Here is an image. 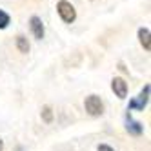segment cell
I'll use <instances>...</instances> for the list:
<instances>
[{
    "label": "cell",
    "mask_w": 151,
    "mask_h": 151,
    "mask_svg": "<svg viewBox=\"0 0 151 151\" xmlns=\"http://www.w3.org/2000/svg\"><path fill=\"white\" fill-rule=\"evenodd\" d=\"M29 29H31V33H33V37H35L37 40H42V38H44L46 29H44V22H42L40 17H31V18H29Z\"/></svg>",
    "instance_id": "cell-4"
},
{
    "label": "cell",
    "mask_w": 151,
    "mask_h": 151,
    "mask_svg": "<svg viewBox=\"0 0 151 151\" xmlns=\"http://www.w3.org/2000/svg\"><path fill=\"white\" fill-rule=\"evenodd\" d=\"M42 118H44V122H53V111H51V107L49 106H46L44 109H42Z\"/></svg>",
    "instance_id": "cell-10"
},
{
    "label": "cell",
    "mask_w": 151,
    "mask_h": 151,
    "mask_svg": "<svg viewBox=\"0 0 151 151\" xmlns=\"http://www.w3.org/2000/svg\"><path fill=\"white\" fill-rule=\"evenodd\" d=\"M111 89L115 91V95L118 96V99H126V95H127V84H126L124 78L115 77L111 80Z\"/></svg>",
    "instance_id": "cell-5"
},
{
    "label": "cell",
    "mask_w": 151,
    "mask_h": 151,
    "mask_svg": "<svg viewBox=\"0 0 151 151\" xmlns=\"http://www.w3.org/2000/svg\"><path fill=\"white\" fill-rule=\"evenodd\" d=\"M57 11L66 24H73L75 20H77V9H75V6L71 2H68V0H60L57 4Z\"/></svg>",
    "instance_id": "cell-1"
},
{
    "label": "cell",
    "mask_w": 151,
    "mask_h": 151,
    "mask_svg": "<svg viewBox=\"0 0 151 151\" xmlns=\"http://www.w3.org/2000/svg\"><path fill=\"white\" fill-rule=\"evenodd\" d=\"M126 129L131 135H135V137H138V135H142V131H144V127H142V124L140 122H137V120H133L131 116L127 115V118H126Z\"/></svg>",
    "instance_id": "cell-6"
},
{
    "label": "cell",
    "mask_w": 151,
    "mask_h": 151,
    "mask_svg": "<svg viewBox=\"0 0 151 151\" xmlns=\"http://www.w3.org/2000/svg\"><path fill=\"white\" fill-rule=\"evenodd\" d=\"M149 37H151V33H149L147 27H140L138 29V40H140V44H142V47L146 51L151 49V40H149Z\"/></svg>",
    "instance_id": "cell-7"
},
{
    "label": "cell",
    "mask_w": 151,
    "mask_h": 151,
    "mask_svg": "<svg viewBox=\"0 0 151 151\" xmlns=\"http://www.w3.org/2000/svg\"><path fill=\"white\" fill-rule=\"evenodd\" d=\"M17 47H18V51L20 53H29V42H27V38L24 37V35H18L17 37Z\"/></svg>",
    "instance_id": "cell-8"
},
{
    "label": "cell",
    "mask_w": 151,
    "mask_h": 151,
    "mask_svg": "<svg viewBox=\"0 0 151 151\" xmlns=\"http://www.w3.org/2000/svg\"><path fill=\"white\" fill-rule=\"evenodd\" d=\"M0 151H4V142H2V138H0Z\"/></svg>",
    "instance_id": "cell-12"
},
{
    "label": "cell",
    "mask_w": 151,
    "mask_h": 151,
    "mask_svg": "<svg viewBox=\"0 0 151 151\" xmlns=\"http://www.w3.org/2000/svg\"><path fill=\"white\" fill-rule=\"evenodd\" d=\"M99 151H113V147L106 146V144H100V146H99Z\"/></svg>",
    "instance_id": "cell-11"
},
{
    "label": "cell",
    "mask_w": 151,
    "mask_h": 151,
    "mask_svg": "<svg viewBox=\"0 0 151 151\" xmlns=\"http://www.w3.org/2000/svg\"><path fill=\"white\" fill-rule=\"evenodd\" d=\"M9 22H11V17H9L6 11L0 9V29H6L9 26Z\"/></svg>",
    "instance_id": "cell-9"
},
{
    "label": "cell",
    "mask_w": 151,
    "mask_h": 151,
    "mask_svg": "<svg viewBox=\"0 0 151 151\" xmlns=\"http://www.w3.org/2000/svg\"><path fill=\"white\" fill-rule=\"evenodd\" d=\"M149 89H151L149 86H144V89L140 91V95L129 102L127 111H129V109H138V111H142L144 107H146V104H147V100H149Z\"/></svg>",
    "instance_id": "cell-3"
},
{
    "label": "cell",
    "mask_w": 151,
    "mask_h": 151,
    "mask_svg": "<svg viewBox=\"0 0 151 151\" xmlns=\"http://www.w3.org/2000/svg\"><path fill=\"white\" fill-rule=\"evenodd\" d=\"M84 106H86V111L91 116H100L104 113V104L100 100V96H96V95H89L88 99H86Z\"/></svg>",
    "instance_id": "cell-2"
}]
</instances>
